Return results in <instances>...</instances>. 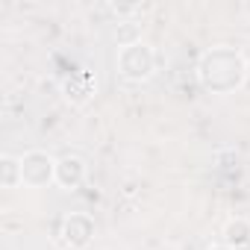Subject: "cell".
Returning a JSON list of instances; mask_svg holds the SVG:
<instances>
[{
	"label": "cell",
	"mask_w": 250,
	"mask_h": 250,
	"mask_svg": "<svg viewBox=\"0 0 250 250\" xmlns=\"http://www.w3.org/2000/svg\"><path fill=\"white\" fill-rule=\"evenodd\" d=\"M118 71L124 80H133V83H142L147 80L153 71H156V53L150 44L145 42H133L127 47L118 50Z\"/></svg>",
	"instance_id": "2"
},
{
	"label": "cell",
	"mask_w": 250,
	"mask_h": 250,
	"mask_svg": "<svg viewBox=\"0 0 250 250\" xmlns=\"http://www.w3.org/2000/svg\"><path fill=\"white\" fill-rule=\"evenodd\" d=\"M91 235H94V221H91V215H85V212H71V215L62 221V241H65V247L83 250V247H88Z\"/></svg>",
	"instance_id": "4"
},
{
	"label": "cell",
	"mask_w": 250,
	"mask_h": 250,
	"mask_svg": "<svg viewBox=\"0 0 250 250\" xmlns=\"http://www.w3.org/2000/svg\"><path fill=\"white\" fill-rule=\"evenodd\" d=\"M0 171H3V177H0L3 188H15V186H21V183H24L21 159H18V156H3V159H0Z\"/></svg>",
	"instance_id": "8"
},
{
	"label": "cell",
	"mask_w": 250,
	"mask_h": 250,
	"mask_svg": "<svg viewBox=\"0 0 250 250\" xmlns=\"http://www.w3.org/2000/svg\"><path fill=\"white\" fill-rule=\"evenodd\" d=\"M206 250H235V247H227V244H212V247H206Z\"/></svg>",
	"instance_id": "9"
},
{
	"label": "cell",
	"mask_w": 250,
	"mask_h": 250,
	"mask_svg": "<svg viewBox=\"0 0 250 250\" xmlns=\"http://www.w3.org/2000/svg\"><path fill=\"white\" fill-rule=\"evenodd\" d=\"M85 180V162L77 153H68L62 159H56V186L62 188H77Z\"/></svg>",
	"instance_id": "5"
},
{
	"label": "cell",
	"mask_w": 250,
	"mask_h": 250,
	"mask_svg": "<svg viewBox=\"0 0 250 250\" xmlns=\"http://www.w3.org/2000/svg\"><path fill=\"white\" fill-rule=\"evenodd\" d=\"M62 91H65V97H68L74 106H83V103H88V97L94 94V80H91L88 71H77V74H71V77L65 80Z\"/></svg>",
	"instance_id": "6"
},
{
	"label": "cell",
	"mask_w": 250,
	"mask_h": 250,
	"mask_svg": "<svg viewBox=\"0 0 250 250\" xmlns=\"http://www.w3.org/2000/svg\"><path fill=\"white\" fill-rule=\"evenodd\" d=\"M21 174H24V186L44 188L47 183L56 180V159L47 156L44 150H30L21 156Z\"/></svg>",
	"instance_id": "3"
},
{
	"label": "cell",
	"mask_w": 250,
	"mask_h": 250,
	"mask_svg": "<svg viewBox=\"0 0 250 250\" xmlns=\"http://www.w3.org/2000/svg\"><path fill=\"white\" fill-rule=\"evenodd\" d=\"M224 244L235 247V250L250 244V221L247 218H229L224 224Z\"/></svg>",
	"instance_id": "7"
},
{
	"label": "cell",
	"mask_w": 250,
	"mask_h": 250,
	"mask_svg": "<svg viewBox=\"0 0 250 250\" xmlns=\"http://www.w3.org/2000/svg\"><path fill=\"white\" fill-rule=\"evenodd\" d=\"M197 77H200L203 88H209L215 94H229V91L241 88V83L247 77V62L232 47H215V50L203 53Z\"/></svg>",
	"instance_id": "1"
}]
</instances>
